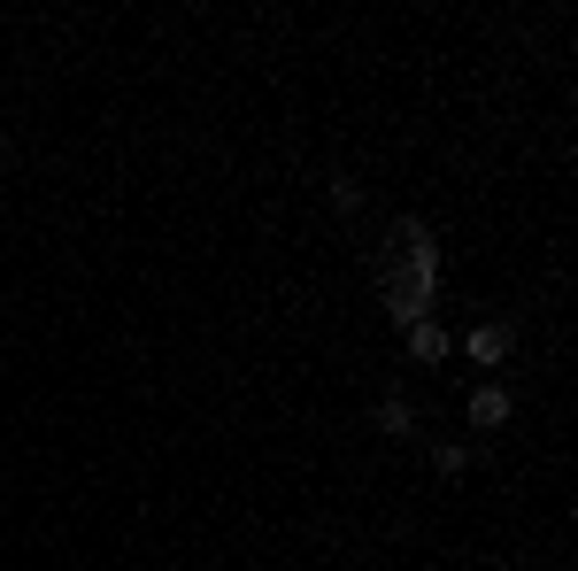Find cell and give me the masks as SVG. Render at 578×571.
Instances as JSON below:
<instances>
[{
    "mask_svg": "<svg viewBox=\"0 0 578 571\" xmlns=\"http://www.w3.org/2000/svg\"><path fill=\"white\" fill-rule=\"evenodd\" d=\"M432 271H440L432 232L401 216V224H393V271H386V309H393L401 333H409L417 316H432Z\"/></svg>",
    "mask_w": 578,
    "mask_h": 571,
    "instance_id": "obj_1",
    "label": "cell"
},
{
    "mask_svg": "<svg viewBox=\"0 0 578 571\" xmlns=\"http://www.w3.org/2000/svg\"><path fill=\"white\" fill-rule=\"evenodd\" d=\"M510 348H517V324H510V316L470 324V333H463V356H470L478 371H502V363H510Z\"/></svg>",
    "mask_w": 578,
    "mask_h": 571,
    "instance_id": "obj_2",
    "label": "cell"
},
{
    "mask_svg": "<svg viewBox=\"0 0 578 571\" xmlns=\"http://www.w3.org/2000/svg\"><path fill=\"white\" fill-rule=\"evenodd\" d=\"M463 418H470L478 433H502V425L517 418V394H510L502 378H486V386H470V401H463Z\"/></svg>",
    "mask_w": 578,
    "mask_h": 571,
    "instance_id": "obj_3",
    "label": "cell"
},
{
    "mask_svg": "<svg viewBox=\"0 0 578 571\" xmlns=\"http://www.w3.org/2000/svg\"><path fill=\"white\" fill-rule=\"evenodd\" d=\"M455 340H448V324H432V316H417V324H409V356H417V363H440Z\"/></svg>",
    "mask_w": 578,
    "mask_h": 571,
    "instance_id": "obj_4",
    "label": "cell"
},
{
    "mask_svg": "<svg viewBox=\"0 0 578 571\" xmlns=\"http://www.w3.org/2000/svg\"><path fill=\"white\" fill-rule=\"evenodd\" d=\"M378 433H386V440H409V433H417V410H409V394H386V401H378Z\"/></svg>",
    "mask_w": 578,
    "mask_h": 571,
    "instance_id": "obj_5",
    "label": "cell"
},
{
    "mask_svg": "<svg viewBox=\"0 0 578 571\" xmlns=\"http://www.w3.org/2000/svg\"><path fill=\"white\" fill-rule=\"evenodd\" d=\"M432 463H440V479H463V471H470V448H463V440H440Z\"/></svg>",
    "mask_w": 578,
    "mask_h": 571,
    "instance_id": "obj_6",
    "label": "cell"
},
{
    "mask_svg": "<svg viewBox=\"0 0 578 571\" xmlns=\"http://www.w3.org/2000/svg\"><path fill=\"white\" fill-rule=\"evenodd\" d=\"M332 209L355 216V209H363V186H355V178H332Z\"/></svg>",
    "mask_w": 578,
    "mask_h": 571,
    "instance_id": "obj_7",
    "label": "cell"
}]
</instances>
